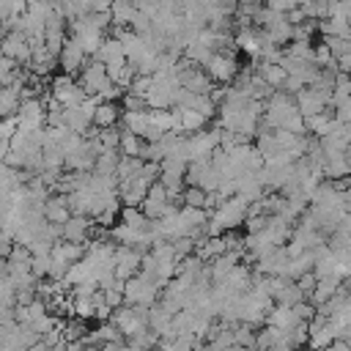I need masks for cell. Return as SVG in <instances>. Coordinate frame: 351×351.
<instances>
[{
    "label": "cell",
    "mask_w": 351,
    "mask_h": 351,
    "mask_svg": "<svg viewBox=\"0 0 351 351\" xmlns=\"http://www.w3.org/2000/svg\"><path fill=\"white\" fill-rule=\"evenodd\" d=\"M250 200L247 197H241V195H233V197H228L214 214H211V219H208V233L211 236H222V233H230V230H239L244 222H247V214H250Z\"/></svg>",
    "instance_id": "obj_1"
},
{
    "label": "cell",
    "mask_w": 351,
    "mask_h": 351,
    "mask_svg": "<svg viewBox=\"0 0 351 351\" xmlns=\"http://www.w3.org/2000/svg\"><path fill=\"white\" fill-rule=\"evenodd\" d=\"M203 69H206V74L211 77L214 85H230V82H236V77L241 71L236 52H214L211 60Z\"/></svg>",
    "instance_id": "obj_2"
},
{
    "label": "cell",
    "mask_w": 351,
    "mask_h": 351,
    "mask_svg": "<svg viewBox=\"0 0 351 351\" xmlns=\"http://www.w3.org/2000/svg\"><path fill=\"white\" fill-rule=\"evenodd\" d=\"M49 96H52L55 101H60L63 107H80V104L88 99V93L80 88V82H77L74 77H69V74L52 77V82H49Z\"/></svg>",
    "instance_id": "obj_3"
},
{
    "label": "cell",
    "mask_w": 351,
    "mask_h": 351,
    "mask_svg": "<svg viewBox=\"0 0 351 351\" xmlns=\"http://www.w3.org/2000/svg\"><path fill=\"white\" fill-rule=\"evenodd\" d=\"M0 49H3L5 58H14L19 66H30V60H33V47L27 41V36L19 33V30H11V33L0 36Z\"/></svg>",
    "instance_id": "obj_4"
},
{
    "label": "cell",
    "mask_w": 351,
    "mask_h": 351,
    "mask_svg": "<svg viewBox=\"0 0 351 351\" xmlns=\"http://www.w3.org/2000/svg\"><path fill=\"white\" fill-rule=\"evenodd\" d=\"M58 66L63 69V74H69V77H80V71L88 66V52L69 36L66 38V47H63V52L58 55Z\"/></svg>",
    "instance_id": "obj_5"
},
{
    "label": "cell",
    "mask_w": 351,
    "mask_h": 351,
    "mask_svg": "<svg viewBox=\"0 0 351 351\" xmlns=\"http://www.w3.org/2000/svg\"><path fill=\"white\" fill-rule=\"evenodd\" d=\"M110 80V74H107V66L104 63H99V60H88V66L80 71V77H77V82H80V88L88 93V96H99V90H101V85Z\"/></svg>",
    "instance_id": "obj_6"
},
{
    "label": "cell",
    "mask_w": 351,
    "mask_h": 351,
    "mask_svg": "<svg viewBox=\"0 0 351 351\" xmlns=\"http://www.w3.org/2000/svg\"><path fill=\"white\" fill-rule=\"evenodd\" d=\"M148 189H151V184H145L143 178H132V181L118 184V195H121V203L126 208H140L148 197Z\"/></svg>",
    "instance_id": "obj_7"
},
{
    "label": "cell",
    "mask_w": 351,
    "mask_h": 351,
    "mask_svg": "<svg viewBox=\"0 0 351 351\" xmlns=\"http://www.w3.org/2000/svg\"><path fill=\"white\" fill-rule=\"evenodd\" d=\"M71 217H74V211H71L69 195L55 192V195H52V197L44 203V219H47L49 225H66Z\"/></svg>",
    "instance_id": "obj_8"
},
{
    "label": "cell",
    "mask_w": 351,
    "mask_h": 351,
    "mask_svg": "<svg viewBox=\"0 0 351 351\" xmlns=\"http://www.w3.org/2000/svg\"><path fill=\"white\" fill-rule=\"evenodd\" d=\"M296 104H299V112L304 118H313V115H321V112H335L313 88H304L299 96H296Z\"/></svg>",
    "instance_id": "obj_9"
},
{
    "label": "cell",
    "mask_w": 351,
    "mask_h": 351,
    "mask_svg": "<svg viewBox=\"0 0 351 351\" xmlns=\"http://www.w3.org/2000/svg\"><path fill=\"white\" fill-rule=\"evenodd\" d=\"M299 324H302V321H299L296 310H293V307H285V304H274V310H271L269 318H266V326H274V329H280V332H293Z\"/></svg>",
    "instance_id": "obj_10"
},
{
    "label": "cell",
    "mask_w": 351,
    "mask_h": 351,
    "mask_svg": "<svg viewBox=\"0 0 351 351\" xmlns=\"http://www.w3.org/2000/svg\"><path fill=\"white\" fill-rule=\"evenodd\" d=\"M318 33L324 38H348L351 41V22H348V16L335 14V16L324 19V22H318Z\"/></svg>",
    "instance_id": "obj_11"
},
{
    "label": "cell",
    "mask_w": 351,
    "mask_h": 351,
    "mask_svg": "<svg viewBox=\"0 0 351 351\" xmlns=\"http://www.w3.org/2000/svg\"><path fill=\"white\" fill-rule=\"evenodd\" d=\"M93 60H99V63H104V66H112V63H121V60H126L123 44H121L118 38L107 36V38H104V44L99 47V52L93 55Z\"/></svg>",
    "instance_id": "obj_12"
},
{
    "label": "cell",
    "mask_w": 351,
    "mask_h": 351,
    "mask_svg": "<svg viewBox=\"0 0 351 351\" xmlns=\"http://www.w3.org/2000/svg\"><path fill=\"white\" fill-rule=\"evenodd\" d=\"M121 118H123V110L118 104H107L101 101L96 115H93V126L96 129H112V126H121Z\"/></svg>",
    "instance_id": "obj_13"
},
{
    "label": "cell",
    "mask_w": 351,
    "mask_h": 351,
    "mask_svg": "<svg viewBox=\"0 0 351 351\" xmlns=\"http://www.w3.org/2000/svg\"><path fill=\"white\" fill-rule=\"evenodd\" d=\"M118 219H121V225H126V228H132L137 233H151V225H154V219H148L143 208H126V206H123Z\"/></svg>",
    "instance_id": "obj_14"
},
{
    "label": "cell",
    "mask_w": 351,
    "mask_h": 351,
    "mask_svg": "<svg viewBox=\"0 0 351 351\" xmlns=\"http://www.w3.org/2000/svg\"><path fill=\"white\" fill-rule=\"evenodd\" d=\"M340 288H343V285H340L337 277H324V280H318V285H315V291L307 296V302H313L315 307H321V304H326Z\"/></svg>",
    "instance_id": "obj_15"
},
{
    "label": "cell",
    "mask_w": 351,
    "mask_h": 351,
    "mask_svg": "<svg viewBox=\"0 0 351 351\" xmlns=\"http://www.w3.org/2000/svg\"><path fill=\"white\" fill-rule=\"evenodd\" d=\"M107 74H110V80H112L118 88H123V90H129L132 82L137 80V71H134V66H129V60H121V63L107 66Z\"/></svg>",
    "instance_id": "obj_16"
},
{
    "label": "cell",
    "mask_w": 351,
    "mask_h": 351,
    "mask_svg": "<svg viewBox=\"0 0 351 351\" xmlns=\"http://www.w3.org/2000/svg\"><path fill=\"white\" fill-rule=\"evenodd\" d=\"M208 126V118L197 110H181V134H197V132H206Z\"/></svg>",
    "instance_id": "obj_17"
},
{
    "label": "cell",
    "mask_w": 351,
    "mask_h": 351,
    "mask_svg": "<svg viewBox=\"0 0 351 351\" xmlns=\"http://www.w3.org/2000/svg\"><path fill=\"white\" fill-rule=\"evenodd\" d=\"M74 299V318L82 321H93L96 310H99V293L96 296H71Z\"/></svg>",
    "instance_id": "obj_18"
},
{
    "label": "cell",
    "mask_w": 351,
    "mask_h": 351,
    "mask_svg": "<svg viewBox=\"0 0 351 351\" xmlns=\"http://www.w3.org/2000/svg\"><path fill=\"white\" fill-rule=\"evenodd\" d=\"M88 321H82V318H69V321H63V337H66V343H82L85 337H88Z\"/></svg>",
    "instance_id": "obj_19"
},
{
    "label": "cell",
    "mask_w": 351,
    "mask_h": 351,
    "mask_svg": "<svg viewBox=\"0 0 351 351\" xmlns=\"http://www.w3.org/2000/svg\"><path fill=\"white\" fill-rule=\"evenodd\" d=\"M145 162L143 159H134V156H121V165H118V181H132V178H140Z\"/></svg>",
    "instance_id": "obj_20"
},
{
    "label": "cell",
    "mask_w": 351,
    "mask_h": 351,
    "mask_svg": "<svg viewBox=\"0 0 351 351\" xmlns=\"http://www.w3.org/2000/svg\"><path fill=\"white\" fill-rule=\"evenodd\" d=\"M143 148H145V140L132 134V132H123L121 134V156H134L140 159L143 156Z\"/></svg>",
    "instance_id": "obj_21"
},
{
    "label": "cell",
    "mask_w": 351,
    "mask_h": 351,
    "mask_svg": "<svg viewBox=\"0 0 351 351\" xmlns=\"http://www.w3.org/2000/svg\"><path fill=\"white\" fill-rule=\"evenodd\" d=\"M118 165H121V151H110V154H101V156L96 159V170H93V173L118 176Z\"/></svg>",
    "instance_id": "obj_22"
},
{
    "label": "cell",
    "mask_w": 351,
    "mask_h": 351,
    "mask_svg": "<svg viewBox=\"0 0 351 351\" xmlns=\"http://www.w3.org/2000/svg\"><path fill=\"white\" fill-rule=\"evenodd\" d=\"M233 340H236V346L255 351V340H258V332H255L252 326H247V324H236V326H233Z\"/></svg>",
    "instance_id": "obj_23"
},
{
    "label": "cell",
    "mask_w": 351,
    "mask_h": 351,
    "mask_svg": "<svg viewBox=\"0 0 351 351\" xmlns=\"http://www.w3.org/2000/svg\"><path fill=\"white\" fill-rule=\"evenodd\" d=\"M351 99V77L348 74H337V82H335V93H332V107H340L343 101Z\"/></svg>",
    "instance_id": "obj_24"
},
{
    "label": "cell",
    "mask_w": 351,
    "mask_h": 351,
    "mask_svg": "<svg viewBox=\"0 0 351 351\" xmlns=\"http://www.w3.org/2000/svg\"><path fill=\"white\" fill-rule=\"evenodd\" d=\"M206 203H208V192L206 189H200V186H186L184 189V206H189V208H206Z\"/></svg>",
    "instance_id": "obj_25"
},
{
    "label": "cell",
    "mask_w": 351,
    "mask_h": 351,
    "mask_svg": "<svg viewBox=\"0 0 351 351\" xmlns=\"http://www.w3.org/2000/svg\"><path fill=\"white\" fill-rule=\"evenodd\" d=\"M151 88H154V77H140V74H137V80L132 82V88H129L126 93H134V96H140V99H148Z\"/></svg>",
    "instance_id": "obj_26"
},
{
    "label": "cell",
    "mask_w": 351,
    "mask_h": 351,
    "mask_svg": "<svg viewBox=\"0 0 351 351\" xmlns=\"http://www.w3.org/2000/svg\"><path fill=\"white\" fill-rule=\"evenodd\" d=\"M329 49H332V55L335 58H343V55H348L351 52V41L348 38H321Z\"/></svg>",
    "instance_id": "obj_27"
},
{
    "label": "cell",
    "mask_w": 351,
    "mask_h": 351,
    "mask_svg": "<svg viewBox=\"0 0 351 351\" xmlns=\"http://www.w3.org/2000/svg\"><path fill=\"white\" fill-rule=\"evenodd\" d=\"M296 285L304 291V296H310V293L315 291V285H318V277H315V271H310V274L299 277V280H296Z\"/></svg>",
    "instance_id": "obj_28"
},
{
    "label": "cell",
    "mask_w": 351,
    "mask_h": 351,
    "mask_svg": "<svg viewBox=\"0 0 351 351\" xmlns=\"http://www.w3.org/2000/svg\"><path fill=\"white\" fill-rule=\"evenodd\" d=\"M228 351H250V348H241V346H233V348H228Z\"/></svg>",
    "instance_id": "obj_29"
}]
</instances>
